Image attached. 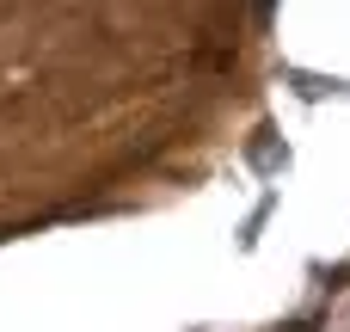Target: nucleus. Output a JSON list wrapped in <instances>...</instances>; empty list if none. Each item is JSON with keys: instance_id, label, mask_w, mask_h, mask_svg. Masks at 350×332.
Segmentation results:
<instances>
[{"instance_id": "obj_1", "label": "nucleus", "mask_w": 350, "mask_h": 332, "mask_svg": "<svg viewBox=\"0 0 350 332\" xmlns=\"http://www.w3.org/2000/svg\"><path fill=\"white\" fill-rule=\"evenodd\" d=\"M154 12H0V234L80 209L148 160L123 117L166 105Z\"/></svg>"}]
</instances>
